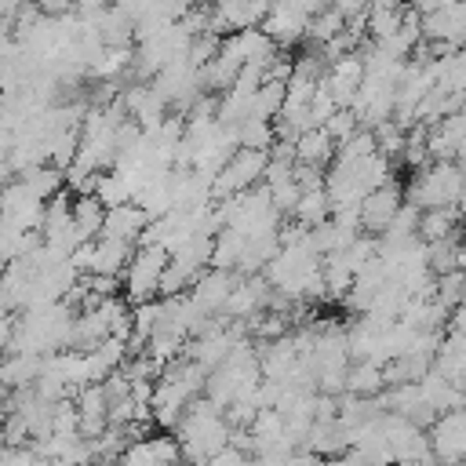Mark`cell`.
<instances>
[{
	"mask_svg": "<svg viewBox=\"0 0 466 466\" xmlns=\"http://www.w3.org/2000/svg\"><path fill=\"white\" fill-rule=\"evenodd\" d=\"M229 437H233V430H229L222 408H215L208 397H197L182 411V419L175 426V441H178L182 462H189V466H204L211 455L229 448Z\"/></svg>",
	"mask_w": 466,
	"mask_h": 466,
	"instance_id": "1",
	"label": "cell"
},
{
	"mask_svg": "<svg viewBox=\"0 0 466 466\" xmlns=\"http://www.w3.org/2000/svg\"><path fill=\"white\" fill-rule=\"evenodd\" d=\"M466 189V171L455 160H430L422 171L411 175V182L404 186V200L419 211H433V208H455L459 197Z\"/></svg>",
	"mask_w": 466,
	"mask_h": 466,
	"instance_id": "2",
	"label": "cell"
},
{
	"mask_svg": "<svg viewBox=\"0 0 466 466\" xmlns=\"http://www.w3.org/2000/svg\"><path fill=\"white\" fill-rule=\"evenodd\" d=\"M164 269H167V251H160V248H135L127 269L120 273V299L127 306L153 302L157 291H160Z\"/></svg>",
	"mask_w": 466,
	"mask_h": 466,
	"instance_id": "3",
	"label": "cell"
},
{
	"mask_svg": "<svg viewBox=\"0 0 466 466\" xmlns=\"http://www.w3.org/2000/svg\"><path fill=\"white\" fill-rule=\"evenodd\" d=\"M320 11V4H269L266 18H262V33L277 44V47H291L306 36L309 18Z\"/></svg>",
	"mask_w": 466,
	"mask_h": 466,
	"instance_id": "4",
	"label": "cell"
},
{
	"mask_svg": "<svg viewBox=\"0 0 466 466\" xmlns=\"http://www.w3.org/2000/svg\"><path fill=\"white\" fill-rule=\"evenodd\" d=\"M426 437H430V451L441 466L466 462V408L437 415V422L426 430Z\"/></svg>",
	"mask_w": 466,
	"mask_h": 466,
	"instance_id": "5",
	"label": "cell"
},
{
	"mask_svg": "<svg viewBox=\"0 0 466 466\" xmlns=\"http://www.w3.org/2000/svg\"><path fill=\"white\" fill-rule=\"evenodd\" d=\"M237 280H240V273L208 269V273H204V277L186 291V299H189V306H193L204 320H215V317H222L226 299H229V291L237 288Z\"/></svg>",
	"mask_w": 466,
	"mask_h": 466,
	"instance_id": "6",
	"label": "cell"
},
{
	"mask_svg": "<svg viewBox=\"0 0 466 466\" xmlns=\"http://www.w3.org/2000/svg\"><path fill=\"white\" fill-rule=\"evenodd\" d=\"M400 204H404V189L390 178L386 186H379L375 193H368L360 204H357V215H360V229L368 233V237H379L390 222H393V215L400 211Z\"/></svg>",
	"mask_w": 466,
	"mask_h": 466,
	"instance_id": "7",
	"label": "cell"
},
{
	"mask_svg": "<svg viewBox=\"0 0 466 466\" xmlns=\"http://www.w3.org/2000/svg\"><path fill=\"white\" fill-rule=\"evenodd\" d=\"M146 226H149V218H146V211H142L138 204H120V208H109V211H106L102 237L124 240V244H135V248H138Z\"/></svg>",
	"mask_w": 466,
	"mask_h": 466,
	"instance_id": "8",
	"label": "cell"
},
{
	"mask_svg": "<svg viewBox=\"0 0 466 466\" xmlns=\"http://www.w3.org/2000/svg\"><path fill=\"white\" fill-rule=\"evenodd\" d=\"M131 255H135V244L98 237V240H91V262H87V273H95V277H116V280H120V273L127 269Z\"/></svg>",
	"mask_w": 466,
	"mask_h": 466,
	"instance_id": "9",
	"label": "cell"
},
{
	"mask_svg": "<svg viewBox=\"0 0 466 466\" xmlns=\"http://www.w3.org/2000/svg\"><path fill=\"white\" fill-rule=\"evenodd\" d=\"M76 419H80V437L95 441L98 433L109 430V404L102 386H84L76 393Z\"/></svg>",
	"mask_w": 466,
	"mask_h": 466,
	"instance_id": "10",
	"label": "cell"
},
{
	"mask_svg": "<svg viewBox=\"0 0 466 466\" xmlns=\"http://www.w3.org/2000/svg\"><path fill=\"white\" fill-rule=\"evenodd\" d=\"M331 160H335V142H331V135L324 127H309L306 135L295 138V164L328 171Z\"/></svg>",
	"mask_w": 466,
	"mask_h": 466,
	"instance_id": "11",
	"label": "cell"
},
{
	"mask_svg": "<svg viewBox=\"0 0 466 466\" xmlns=\"http://www.w3.org/2000/svg\"><path fill=\"white\" fill-rule=\"evenodd\" d=\"M404 15H408L404 4H382V0H379V4H371L368 15H364V33L371 36V44H379V40H386V36H393V33L400 29Z\"/></svg>",
	"mask_w": 466,
	"mask_h": 466,
	"instance_id": "12",
	"label": "cell"
},
{
	"mask_svg": "<svg viewBox=\"0 0 466 466\" xmlns=\"http://www.w3.org/2000/svg\"><path fill=\"white\" fill-rule=\"evenodd\" d=\"M459 211L455 208H433V211H422L419 215V240L422 244H437V240H448L459 233Z\"/></svg>",
	"mask_w": 466,
	"mask_h": 466,
	"instance_id": "13",
	"label": "cell"
},
{
	"mask_svg": "<svg viewBox=\"0 0 466 466\" xmlns=\"http://www.w3.org/2000/svg\"><path fill=\"white\" fill-rule=\"evenodd\" d=\"M291 218H295L302 229H317L320 222H328V218H331V200H328V193H324V189H306V193L299 197Z\"/></svg>",
	"mask_w": 466,
	"mask_h": 466,
	"instance_id": "14",
	"label": "cell"
},
{
	"mask_svg": "<svg viewBox=\"0 0 466 466\" xmlns=\"http://www.w3.org/2000/svg\"><path fill=\"white\" fill-rule=\"evenodd\" d=\"M382 390H386V382H382V368L379 364H371V360L350 364V371H346V393H353V397H379Z\"/></svg>",
	"mask_w": 466,
	"mask_h": 466,
	"instance_id": "15",
	"label": "cell"
},
{
	"mask_svg": "<svg viewBox=\"0 0 466 466\" xmlns=\"http://www.w3.org/2000/svg\"><path fill=\"white\" fill-rule=\"evenodd\" d=\"M106 222V208L95 197H73V226L84 240H98Z\"/></svg>",
	"mask_w": 466,
	"mask_h": 466,
	"instance_id": "16",
	"label": "cell"
},
{
	"mask_svg": "<svg viewBox=\"0 0 466 466\" xmlns=\"http://www.w3.org/2000/svg\"><path fill=\"white\" fill-rule=\"evenodd\" d=\"M237 146L240 149H255V153H269L277 146L273 124H266V120H244L237 127Z\"/></svg>",
	"mask_w": 466,
	"mask_h": 466,
	"instance_id": "17",
	"label": "cell"
},
{
	"mask_svg": "<svg viewBox=\"0 0 466 466\" xmlns=\"http://www.w3.org/2000/svg\"><path fill=\"white\" fill-rule=\"evenodd\" d=\"M95 200L109 211V208H120V204H131V189L127 182L116 175V171H98V182H95Z\"/></svg>",
	"mask_w": 466,
	"mask_h": 466,
	"instance_id": "18",
	"label": "cell"
},
{
	"mask_svg": "<svg viewBox=\"0 0 466 466\" xmlns=\"http://www.w3.org/2000/svg\"><path fill=\"white\" fill-rule=\"evenodd\" d=\"M466 299V273H444V277H433V302L444 306L448 313Z\"/></svg>",
	"mask_w": 466,
	"mask_h": 466,
	"instance_id": "19",
	"label": "cell"
},
{
	"mask_svg": "<svg viewBox=\"0 0 466 466\" xmlns=\"http://www.w3.org/2000/svg\"><path fill=\"white\" fill-rule=\"evenodd\" d=\"M357 127H360V124H357L353 109H339V113H335V116L324 124V131L331 135V142H335V146H342V142H346V138H350Z\"/></svg>",
	"mask_w": 466,
	"mask_h": 466,
	"instance_id": "20",
	"label": "cell"
},
{
	"mask_svg": "<svg viewBox=\"0 0 466 466\" xmlns=\"http://www.w3.org/2000/svg\"><path fill=\"white\" fill-rule=\"evenodd\" d=\"M204 466H255V459H251L248 451H240V448L229 444V448H222L218 455H211Z\"/></svg>",
	"mask_w": 466,
	"mask_h": 466,
	"instance_id": "21",
	"label": "cell"
},
{
	"mask_svg": "<svg viewBox=\"0 0 466 466\" xmlns=\"http://www.w3.org/2000/svg\"><path fill=\"white\" fill-rule=\"evenodd\" d=\"M11 335H15V313H7V309L0 306V350L11 346Z\"/></svg>",
	"mask_w": 466,
	"mask_h": 466,
	"instance_id": "22",
	"label": "cell"
},
{
	"mask_svg": "<svg viewBox=\"0 0 466 466\" xmlns=\"http://www.w3.org/2000/svg\"><path fill=\"white\" fill-rule=\"evenodd\" d=\"M306 466H353L346 455H339V459H317V455H306Z\"/></svg>",
	"mask_w": 466,
	"mask_h": 466,
	"instance_id": "23",
	"label": "cell"
},
{
	"mask_svg": "<svg viewBox=\"0 0 466 466\" xmlns=\"http://www.w3.org/2000/svg\"><path fill=\"white\" fill-rule=\"evenodd\" d=\"M455 211H459V222L466 226V189H462V197H459V204H455Z\"/></svg>",
	"mask_w": 466,
	"mask_h": 466,
	"instance_id": "24",
	"label": "cell"
}]
</instances>
